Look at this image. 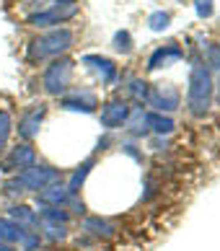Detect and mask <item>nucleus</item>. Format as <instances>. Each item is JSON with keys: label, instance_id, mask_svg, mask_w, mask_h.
I'll use <instances>...</instances> for the list:
<instances>
[{"label": "nucleus", "instance_id": "nucleus-22", "mask_svg": "<svg viewBox=\"0 0 220 251\" xmlns=\"http://www.w3.org/2000/svg\"><path fill=\"white\" fill-rule=\"evenodd\" d=\"M42 220H47V223H62V226H65V223H68V212L60 210V207H47V210L42 212Z\"/></svg>", "mask_w": 220, "mask_h": 251}, {"label": "nucleus", "instance_id": "nucleus-1", "mask_svg": "<svg viewBox=\"0 0 220 251\" xmlns=\"http://www.w3.org/2000/svg\"><path fill=\"white\" fill-rule=\"evenodd\" d=\"M215 99V83L207 65L195 62L189 73V88H187V111L192 117H205Z\"/></svg>", "mask_w": 220, "mask_h": 251}, {"label": "nucleus", "instance_id": "nucleus-12", "mask_svg": "<svg viewBox=\"0 0 220 251\" xmlns=\"http://www.w3.org/2000/svg\"><path fill=\"white\" fill-rule=\"evenodd\" d=\"M184 57V50L179 47L176 42H171L166 44V47H158L153 54H150V60H148V70H158V68H166L169 62H176Z\"/></svg>", "mask_w": 220, "mask_h": 251}, {"label": "nucleus", "instance_id": "nucleus-25", "mask_svg": "<svg viewBox=\"0 0 220 251\" xmlns=\"http://www.w3.org/2000/svg\"><path fill=\"white\" fill-rule=\"evenodd\" d=\"M205 60L213 65L215 70H220V44H215V42L207 44V47H205Z\"/></svg>", "mask_w": 220, "mask_h": 251}, {"label": "nucleus", "instance_id": "nucleus-2", "mask_svg": "<svg viewBox=\"0 0 220 251\" xmlns=\"http://www.w3.org/2000/svg\"><path fill=\"white\" fill-rule=\"evenodd\" d=\"M75 44V34L68 26H57V29H49L47 34L36 36L29 44V60L31 62H39V60H47V57H62L65 52L73 50Z\"/></svg>", "mask_w": 220, "mask_h": 251}, {"label": "nucleus", "instance_id": "nucleus-7", "mask_svg": "<svg viewBox=\"0 0 220 251\" xmlns=\"http://www.w3.org/2000/svg\"><path fill=\"white\" fill-rule=\"evenodd\" d=\"M145 101H148L150 106H155V111H161V114H163V111H169V114H171V111H176L181 106L179 91L173 88V86H169V83H166V86L150 88V94H148V99H145Z\"/></svg>", "mask_w": 220, "mask_h": 251}, {"label": "nucleus", "instance_id": "nucleus-27", "mask_svg": "<svg viewBox=\"0 0 220 251\" xmlns=\"http://www.w3.org/2000/svg\"><path fill=\"white\" fill-rule=\"evenodd\" d=\"M0 251H13V249L8 246V244H0Z\"/></svg>", "mask_w": 220, "mask_h": 251}, {"label": "nucleus", "instance_id": "nucleus-26", "mask_svg": "<svg viewBox=\"0 0 220 251\" xmlns=\"http://www.w3.org/2000/svg\"><path fill=\"white\" fill-rule=\"evenodd\" d=\"M195 11L199 18H210L215 11V5H213V0H195Z\"/></svg>", "mask_w": 220, "mask_h": 251}, {"label": "nucleus", "instance_id": "nucleus-15", "mask_svg": "<svg viewBox=\"0 0 220 251\" xmlns=\"http://www.w3.org/2000/svg\"><path fill=\"white\" fill-rule=\"evenodd\" d=\"M145 127L155 135H169V132H173L176 125H173V119L169 114L163 117L161 111H148V114H145Z\"/></svg>", "mask_w": 220, "mask_h": 251}, {"label": "nucleus", "instance_id": "nucleus-20", "mask_svg": "<svg viewBox=\"0 0 220 251\" xmlns=\"http://www.w3.org/2000/svg\"><path fill=\"white\" fill-rule=\"evenodd\" d=\"M169 21H171V16L166 11H155L148 18V26H150V31H166L169 29Z\"/></svg>", "mask_w": 220, "mask_h": 251}, {"label": "nucleus", "instance_id": "nucleus-4", "mask_svg": "<svg viewBox=\"0 0 220 251\" xmlns=\"http://www.w3.org/2000/svg\"><path fill=\"white\" fill-rule=\"evenodd\" d=\"M57 176H60V171L52 169V166H47V163H42V166H29V169H24L11 184H8V192L44 189V187H49V184L57 179Z\"/></svg>", "mask_w": 220, "mask_h": 251}, {"label": "nucleus", "instance_id": "nucleus-19", "mask_svg": "<svg viewBox=\"0 0 220 251\" xmlns=\"http://www.w3.org/2000/svg\"><path fill=\"white\" fill-rule=\"evenodd\" d=\"M11 129H13V119H11V111L0 109V148H5L8 137H11Z\"/></svg>", "mask_w": 220, "mask_h": 251}, {"label": "nucleus", "instance_id": "nucleus-16", "mask_svg": "<svg viewBox=\"0 0 220 251\" xmlns=\"http://www.w3.org/2000/svg\"><path fill=\"white\" fill-rule=\"evenodd\" d=\"M68 197H70L68 187H44L42 194H39V200L52 204V207H60L62 202H68Z\"/></svg>", "mask_w": 220, "mask_h": 251}, {"label": "nucleus", "instance_id": "nucleus-11", "mask_svg": "<svg viewBox=\"0 0 220 251\" xmlns=\"http://www.w3.org/2000/svg\"><path fill=\"white\" fill-rule=\"evenodd\" d=\"M83 62L101 78V83H106V86L117 80V65L109 57H101V54H83Z\"/></svg>", "mask_w": 220, "mask_h": 251}, {"label": "nucleus", "instance_id": "nucleus-3", "mask_svg": "<svg viewBox=\"0 0 220 251\" xmlns=\"http://www.w3.org/2000/svg\"><path fill=\"white\" fill-rule=\"evenodd\" d=\"M73 60L68 57H54L47 68H44V75H42V86L49 96H65L68 88H70V80H73Z\"/></svg>", "mask_w": 220, "mask_h": 251}, {"label": "nucleus", "instance_id": "nucleus-6", "mask_svg": "<svg viewBox=\"0 0 220 251\" xmlns=\"http://www.w3.org/2000/svg\"><path fill=\"white\" fill-rule=\"evenodd\" d=\"M44 114H47V106L44 104H31L29 109H24V114L18 117V137L24 140H34L39 135V127L44 122Z\"/></svg>", "mask_w": 220, "mask_h": 251}, {"label": "nucleus", "instance_id": "nucleus-23", "mask_svg": "<svg viewBox=\"0 0 220 251\" xmlns=\"http://www.w3.org/2000/svg\"><path fill=\"white\" fill-rule=\"evenodd\" d=\"M132 135H145L148 132V127H145V111L143 109H135L132 111Z\"/></svg>", "mask_w": 220, "mask_h": 251}, {"label": "nucleus", "instance_id": "nucleus-5", "mask_svg": "<svg viewBox=\"0 0 220 251\" xmlns=\"http://www.w3.org/2000/svg\"><path fill=\"white\" fill-rule=\"evenodd\" d=\"M78 16V5L75 0H57L54 5H49L47 11H39V13H31L26 21H29V26H34V29H49V26H60L70 21V18Z\"/></svg>", "mask_w": 220, "mask_h": 251}, {"label": "nucleus", "instance_id": "nucleus-17", "mask_svg": "<svg viewBox=\"0 0 220 251\" xmlns=\"http://www.w3.org/2000/svg\"><path fill=\"white\" fill-rule=\"evenodd\" d=\"M94 163H96V158H88V161H86L83 166H78V171L70 176V184H68V192H70V194L78 192V187L83 184V179L88 176V171H91V166H94Z\"/></svg>", "mask_w": 220, "mask_h": 251}, {"label": "nucleus", "instance_id": "nucleus-21", "mask_svg": "<svg viewBox=\"0 0 220 251\" xmlns=\"http://www.w3.org/2000/svg\"><path fill=\"white\" fill-rule=\"evenodd\" d=\"M112 44H114V50H117V52L130 54V52H132V36H130V31H117Z\"/></svg>", "mask_w": 220, "mask_h": 251}, {"label": "nucleus", "instance_id": "nucleus-24", "mask_svg": "<svg viewBox=\"0 0 220 251\" xmlns=\"http://www.w3.org/2000/svg\"><path fill=\"white\" fill-rule=\"evenodd\" d=\"M130 94H132L137 101H145V99H148V94H150V88H148V83H145V80L135 78L132 86H130Z\"/></svg>", "mask_w": 220, "mask_h": 251}, {"label": "nucleus", "instance_id": "nucleus-9", "mask_svg": "<svg viewBox=\"0 0 220 251\" xmlns=\"http://www.w3.org/2000/svg\"><path fill=\"white\" fill-rule=\"evenodd\" d=\"M34 161H36L34 148H31L29 143H21V145L11 148V153L5 155L3 171H5V174H13V171H18V169H29V166H34Z\"/></svg>", "mask_w": 220, "mask_h": 251}, {"label": "nucleus", "instance_id": "nucleus-13", "mask_svg": "<svg viewBox=\"0 0 220 251\" xmlns=\"http://www.w3.org/2000/svg\"><path fill=\"white\" fill-rule=\"evenodd\" d=\"M26 230L11 218H0V244H24Z\"/></svg>", "mask_w": 220, "mask_h": 251}, {"label": "nucleus", "instance_id": "nucleus-8", "mask_svg": "<svg viewBox=\"0 0 220 251\" xmlns=\"http://www.w3.org/2000/svg\"><path fill=\"white\" fill-rule=\"evenodd\" d=\"M62 109H68V111H83V114H94L96 106H98V99L94 91H88V88H75V91H70V94L62 96Z\"/></svg>", "mask_w": 220, "mask_h": 251}, {"label": "nucleus", "instance_id": "nucleus-14", "mask_svg": "<svg viewBox=\"0 0 220 251\" xmlns=\"http://www.w3.org/2000/svg\"><path fill=\"white\" fill-rule=\"evenodd\" d=\"M83 230L86 233H94L98 238H112L117 233V226L106 218H86L83 220Z\"/></svg>", "mask_w": 220, "mask_h": 251}, {"label": "nucleus", "instance_id": "nucleus-18", "mask_svg": "<svg viewBox=\"0 0 220 251\" xmlns=\"http://www.w3.org/2000/svg\"><path fill=\"white\" fill-rule=\"evenodd\" d=\"M11 220H16L18 226H39V220H36V215L29 210V207H21V204H18V207H11Z\"/></svg>", "mask_w": 220, "mask_h": 251}, {"label": "nucleus", "instance_id": "nucleus-10", "mask_svg": "<svg viewBox=\"0 0 220 251\" xmlns=\"http://www.w3.org/2000/svg\"><path fill=\"white\" fill-rule=\"evenodd\" d=\"M98 119H101V127L117 129V127H122L127 119H130V106H127L122 99H114V101H109V104H104L101 117Z\"/></svg>", "mask_w": 220, "mask_h": 251}]
</instances>
